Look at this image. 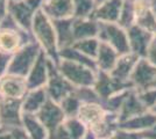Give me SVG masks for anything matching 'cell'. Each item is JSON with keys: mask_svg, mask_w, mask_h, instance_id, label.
Segmentation results:
<instances>
[{"mask_svg": "<svg viewBox=\"0 0 156 139\" xmlns=\"http://www.w3.org/2000/svg\"><path fill=\"white\" fill-rule=\"evenodd\" d=\"M147 1H150V0H147Z\"/></svg>", "mask_w": 156, "mask_h": 139, "instance_id": "f6af8a7d", "label": "cell"}, {"mask_svg": "<svg viewBox=\"0 0 156 139\" xmlns=\"http://www.w3.org/2000/svg\"><path fill=\"white\" fill-rule=\"evenodd\" d=\"M156 125V115L151 111H147L141 114L139 116H135L133 118H129L124 122H120L118 129H121L125 131L130 132H143L150 127Z\"/></svg>", "mask_w": 156, "mask_h": 139, "instance_id": "7402d4cb", "label": "cell"}, {"mask_svg": "<svg viewBox=\"0 0 156 139\" xmlns=\"http://www.w3.org/2000/svg\"><path fill=\"white\" fill-rule=\"evenodd\" d=\"M9 0H0V21L8 14Z\"/></svg>", "mask_w": 156, "mask_h": 139, "instance_id": "74e56055", "label": "cell"}, {"mask_svg": "<svg viewBox=\"0 0 156 139\" xmlns=\"http://www.w3.org/2000/svg\"><path fill=\"white\" fill-rule=\"evenodd\" d=\"M11 57H12V55L0 52V78L4 77L8 72V67H9V63H11Z\"/></svg>", "mask_w": 156, "mask_h": 139, "instance_id": "e575fe53", "label": "cell"}, {"mask_svg": "<svg viewBox=\"0 0 156 139\" xmlns=\"http://www.w3.org/2000/svg\"><path fill=\"white\" fill-rule=\"evenodd\" d=\"M18 1H22V0H9V2H18Z\"/></svg>", "mask_w": 156, "mask_h": 139, "instance_id": "7bdbcfd3", "label": "cell"}, {"mask_svg": "<svg viewBox=\"0 0 156 139\" xmlns=\"http://www.w3.org/2000/svg\"><path fill=\"white\" fill-rule=\"evenodd\" d=\"M49 100L47 94L46 87L44 88H37V89H29L25 98L22 99V111L23 114H30L36 115L40 109L46 104Z\"/></svg>", "mask_w": 156, "mask_h": 139, "instance_id": "603a6c76", "label": "cell"}, {"mask_svg": "<svg viewBox=\"0 0 156 139\" xmlns=\"http://www.w3.org/2000/svg\"><path fill=\"white\" fill-rule=\"evenodd\" d=\"M142 139H156V125L141 132Z\"/></svg>", "mask_w": 156, "mask_h": 139, "instance_id": "f35d334b", "label": "cell"}, {"mask_svg": "<svg viewBox=\"0 0 156 139\" xmlns=\"http://www.w3.org/2000/svg\"><path fill=\"white\" fill-rule=\"evenodd\" d=\"M93 88L103 102V101L107 100L108 98L115 95L118 93L133 89V86L130 82H122L120 80L113 78L110 73L98 71Z\"/></svg>", "mask_w": 156, "mask_h": 139, "instance_id": "ba28073f", "label": "cell"}, {"mask_svg": "<svg viewBox=\"0 0 156 139\" xmlns=\"http://www.w3.org/2000/svg\"><path fill=\"white\" fill-rule=\"evenodd\" d=\"M153 87L156 88V77H155V80H154V82H153Z\"/></svg>", "mask_w": 156, "mask_h": 139, "instance_id": "b9f144b4", "label": "cell"}, {"mask_svg": "<svg viewBox=\"0 0 156 139\" xmlns=\"http://www.w3.org/2000/svg\"><path fill=\"white\" fill-rule=\"evenodd\" d=\"M72 31L75 41L87 40L98 37L99 33V22L93 18H73Z\"/></svg>", "mask_w": 156, "mask_h": 139, "instance_id": "44dd1931", "label": "cell"}, {"mask_svg": "<svg viewBox=\"0 0 156 139\" xmlns=\"http://www.w3.org/2000/svg\"><path fill=\"white\" fill-rule=\"evenodd\" d=\"M111 139H113V138H111Z\"/></svg>", "mask_w": 156, "mask_h": 139, "instance_id": "7dc6e473", "label": "cell"}, {"mask_svg": "<svg viewBox=\"0 0 156 139\" xmlns=\"http://www.w3.org/2000/svg\"><path fill=\"white\" fill-rule=\"evenodd\" d=\"M75 87L61 74L57 63L49 58V74L46 85V91L48 98L55 102L59 103L65 96L71 94Z\"/></svg>", "mask_w": 156, "mask_h": 139, "instance_id": "52a82bcc", "label": "cell"}, {"mask_svg": "<svg viewBox=\"0 0 156 139\" xmlns=\"http://www.w3.org/2000/svg\"><path fill=\"white\" fill-rule=\"evenodd\" d=\"M148 110L146 109V107L142 104V102L139 99L136 91L132 89L129 91V93L127 94L126 99H125L122 106L120 108L119 113H118V119L119 123L124 122L129 118H133L135 116H139L141 114L147 113Z\"/></svg>", "mask_w": 156, "mask_h": 139, "instance_id": "ffe728a7", "label": "cell"}, {"mask_svg": "<svg viewBox=\"0 0 156 139\" xmlns=\"http://www.w3.org/2000/svg\"><path fill=\"white\" fill-rule=\"evenodd\" d=\"M149 5H150L151 11H153V13L155 14V16H156V0H150Z\"/></svg>", "mask_w": 156, "mask_h": 139, "instance_id": "ab89813d", "label": "cell"}, {"mask_svg": "<svg viewBox=\"0 0 156 139\" xmlns=\"http://www.w3.org/2000/svg\"><path fill=\"white\" fill-rule=\"evenodd\" d=\"M135 25L156 36V16L150 8L149 1L134 0Z\"/></svg>", "mask_w": 156, "mask_h": 139, "instance_id": "e0dca14e", "label": "cell"}, {"mask_svg": "<svg viewBox=\"0 0 156 139\" xmlns=\"http://www.w3.org/2000/svg\"><path fill=\"white\" fill-rule=\"evenodd\" d=\"M112 138L113 139H142V136H141L140 132H130V131H125V130H121V129H118Z\"/></svg>", "mask_w": 156, "mask_h": 139, "instance_id": "836d02e7", "label": "cell"}, {"mask_svg": "<svg viewBox=\"0 0 156 139\" xmlns=\"http://www.w3.org/2000/svg\"><path fill=\"white\" fill-rule=\"evenodd\" d=\"M58 57L59 59L70 60V61H73V63H77V64H80V65L90 67V68H92V70H94V71L98 72L97 65H96L94 59H92L89 56H86L83 52H80L73 45L59 50Z\"/></svg>", "mask_w": 156, "mask_h": 139, "instance_id": "4316f807", "label": "cell"}, {"mask_svg": "<svg viewBox=\"0 0 156 139\" xmlns=\"http://www.w3.org/2000/svg\"><path fill=\"white\" fill-rule=\"evenodd\" d=\"M42 11L52 21L73 18L72 0H44Z\"/></svg>", "mask_w": 156, "mask_h": 139, "instance_id": "ac0fdd59", "label": "cell"}, {"mask_svg": "<svg viewBox=\"0 0 156 139\" xmlns=\"http://www.w3.org/2000/svg\"><path fill=\"white\" fill-rule=\"evenodd\" d=\"M28 91L26 78L11 73L0 78V99L22 100Z\"/></svg>", "mask_w": 156, "mask_h": 139, "instance_id": "30bf717a", "label": "cell"}, {"mask_svg": "<svg viewBox=\"0 0 156 139\" xmlns=\"http://www.w3.org/2000/svg\"><path fill=\"white\" fill-rule=\"evenodd\" d=\"M104 1H106V0H96V4H101V2H104Z\"/></svg>", "mask_w": 156, "mask_h": 139, "instance_id": "60d3db41", "label": "cell"}, {"mask_svg": "<svg viewBox=\"0 0 156 139\" xmlns=\"http://www.w3.org/2000/svg\"><path fill=\"white\" fill-rule=\"evenodd\" d=\"M57 67L61 74L75 88L93 87L96 82L97 71L92 70L90 67L65 59H59L57 61Z\"/></svg>", "mask_w": 156, "mask_h": 139, "instance_id": "3957f363", "label": "cell"}, {"mask_svg": "<svg viewBox=\"0 0 156 139\" xmlns=\"http://www.w3.org/2000/svg\"><path fill=\"white\" fill-rule=\"evenodd\" d=\"M22 100L0 99V126L11 130L22 126Z\"/></svg>", "mask_w": 156, "mask_h": 139, "instance_id": "9c48e42d", "label": "cell"}, {"mask_svg": "<svg viewBox=\"0 0 156 139\" xmlns=\"http://www.w3.org/2000/svg\"><path fill=\"white\" fill-rule=\"evenodd\" d=\"M73 18H91L97 6L96 0H72Z\"/></svg>", "mask_w": 156, "mask_h": 139, "instance_id": "f546056e", "label": "cell"}, {"mask_svg": "<svg viewBox=\"0 0 156 139\" xmlns=\"http://www.w3.org/2000/svg\"><path fill=\"white\" fill-rule=\"evenodd\" d=\"M124 0H106L98 4L92 16L99 23H118Z\"/></svg>", "mask_w": 156, "mask_h": 139, "instance_id": "2e32d148", "label": "cell"}, {"mask_svg": "<svg viewBox=\"0 0 156 139\" xmlns=\"http://www.w3.org/2000/svg\"><path fill=\"white\" fill-rule=\"evenodd\" d=\"M108 111L103 103H82L77 118L84 124L87 130L97 127L107 116Z\"/></svg>", "mask_w": 156, "mask_h": 139, "instance_id": "9a60e30c", "label": "cell"}, {"mask_svg": "<svg viewBox=\"0 0 156 139\" xmlns=\"http://www.w3.org/2000/svg\"><path fill=\"white\" fill-rule=\"evenodd\" d=\"M151 113H154L156 115V106L154 107V109H153V110H151Z\"/></svg>", "mask_w": 156, "mask_h": 139, "instance_id": "ee69618b", "label": "cell"}, {"mask_svg": "<svg viewBox=\"0 0 156 139\" xmlns=\"http://www.w3.org/2000/svg\"><path fill=\"white\" fill-rule=\"evenodd\" d=\"M43 2L44 0H22L18 2H9L8 14L21 28L30 31L33 21L36 14L42 9Z\"/></svg>", "mask_w": 156, "mask_h": 139, "instance_id": "5b68a950", "label": "cell"}, {"mask_svg": "<svg viewBox=\"0 0 156 139\" xmlns=\"http://www.w3.org/2000/svg\"><path fill=\"white\" fill-rule=\"evenodd\" d=\"M32 41L30 31L21 28L9 14L0 21V52L13 55Z\"/></svg>", "mask_w": 156, "mask_h": 139, "instance_id": "7a4b0ae2", "label": "cell"}, {"mask_svg": "<svg viewBox=\"0 0 156 139\" xmlns=\"http://www.w3.org/2000/svg\"><path fill=\"white\" fill-rule=\"evenodd\" d=\"M22 127L30 139H49V132L35 115L23 114Z\"/></svg>", "mask_w": 156, "mask_h": 139, "instance_id": "484cf974", "label": "cell"}, {"mask_svg": "<svg viewBox=\"0 0 156 139\" xmlns=\"http://www.w3.org/2000/svg\"><path fill=\"white\" fill-rule=\"evenodd\" d=\"M156 77V67L153 66L146 58H140L130 75V84L133 89L141 92L153 87Z\"/></svg>", "mask_w": 156, "mask_h": 139, "instance_id": "8fae6325", "label": "cell"}, {"mask_svg": "<svg viewBox=\"0 0 156 139\" xmlns=\"http://www.w3.org/2000/svg\"><path fill=\"white\" fill-rule=\"evenodd\" d=\"M49 74V58L43 51L40 53L36 63L26 77V82L28 89L44 88L48 81Z\"/></svg>", "mask_w": 156, "mask_h": 139, "instance_id": "5bb4252c", "label": "cell"}, {"mask_svg": "<svg viewBox=\"0 0 156 139\" xmlns=\"http://www.w3.org/2000/svg\"><path fill=\"white\" fill-rule=\"evenodd\" d=\"M73 46L80 52H83L84 55L89 56L90 58L94 59L98 53V50H99V46H100V41L98 40V37L77 41V42H75Z\"/></svg>", "mask_w": 156, "mask_h": 139, "instance_id": "4dcf8cb0", "label": "cell"}, {"mask_svg": "<svg viewBox=\"0 0 156 139\" xmlns=\"http://www.w3.org/2000/svg\"><path fill=\"white\" fill-rule=\"evenodd\" d=\"M39 121L44 125L49 136L51 134L57 127H58L63 122L65 121V115L62 110V108L59 106V103L52 101V100H48L46 104L40 109V111L35 115Z\"/></svg>", "mask_w": 156, "mask_h": 139, "instance_id": "7c38bea8", "label": "cell"}, {"mask_svg": "<svg viewBox=\"0 0 156 139\" xmlns=\"http://www.w3.org/2000/svg\"><path fill=\"white\" fill-rule=\"evenodd\" d=\"M98 40L113 48L119 55L129 52L127 30L118 23H99Z\"/></svg>", "mask_w": 156, "mask_h": 139, "instance_id": "8992f818", "label": "cell"}, {"mask_svg": "<svg viewBox=\"0 0 156 139\" xmlns=\"http://www.w3.org/2000/svg\"><path fill=\"white\" fill-rule=\"evenodd\" d=\"M144 58L149 61L153 66L156 67V40H154L151 42V44L149 45Z\"/></svg>", "mask_w": 156, "mask_h": 139, "instance_id": "d590c367", "label": "cell"}, {"mask_svg": "<svg viewBox=\"0 0 156 139\" xmlns=\"http://www.w3.org/2000/svg\"><path fill=\"white\" fill-rule=\"evenodd\" d=\"M139 99L142 102V104L146 107L148 111H151L156 106V88L150 87L148 89H144L141 92H136Z\"/></svg>", "mask_w": 156, "mask_h": 139, "instance_id": "d6a6232c", "label": "cell"}, {"mask_svg": "<svg viewBox=\"0 0 156 139\" xmlns=\"http://www.w3.org/2000/svg\"><path fill=\"white\" fill-rule=\"evenodd\" d=\"M30 34L33 36V40L39 44L41 50L47 55V57L57 63L59 60V49L54 22L50 18L47 16L42 9L36 14L33 21Z\"/></svg>", "mask_w": 156, "mask_h": 139, "instance_id": "6da1fadb", "label": "cell"}, {"mask_svg": "<svg viewBox=\"0 0 156 139\" xmlns=\"http://www.w3.org/2000/svg\"><path fill=\"white\" fill-rule=\"evenodd\" d=\"M54 27L56 31V38H57V44L58 49H65L75 44V37H73V31H72V19H63V20H54Z\"/></svg>", "mask_w": 156, "mask_h": 139, "instance_id": "d4e9b609", "label": "cell"}, {"mask_svg": "<svg viewBox=\"0 0 156 139\" xmlns=\"http://www.w3.org/2000/svg\"><path fill=\"white\" fill-rule=\"evenodd\" d=\"M118 25L124 29H129L135 25V8H134V0H124L119 15Z\"/></svg>", "mask_w": 156, "mask_h": 139, "instance_id": "83f0119b", "label": "cell"}, {"mask_svg": "<svg viewBox=\"0 0 156 139\" xmlns=\"http://www.w3.org/2000/svg\"><path fill=\"white\" fill-rule=\"evenodd\" d=\"M75 94L82 103H101V100L98 96L97 92L94 91L93 87H80L75 88Z\"/></svg>", "mask_w": 156, "mask_h": 139, "instance_id": "1f68e13d", "label": "cell"}, {"mask_svg": "<svg viewBox=\"0 0 156 139\" xmlns=\"http://www.w3.org/2000/svg\"><path fill=\"white\" fill-rule=\"evenodd\" d=\"M119 56L120 55L113 48H111L110 45L100 42L99 50H98L97 56L94 58L96 65H97V70L99 72L110 73L113 70L114 65H115Z\"/></svg>", "mask_w": 156, "mask_h": 139, "instance_id": "cb8c5ba5", "label": "cell"}, {"mask_svg": "<svg viewBox=\"0 0 156 139\" xmlns=\"http://www.w3.org/2000/svg\"><path fill=\"white\" fill-rule=\"evenodd\" d=\"M139 59L140 58L132 52L120 55L110 74L113 78L120 80L122 82H130V75H132L133 70L137 64Z\"/></svg>", "mask_w": 156, "mask_h": 139, "instance_id": "d6986e66", "label": "cell"}, {"mask_svg": "<svg viewBox=\"0 0 156 139\" xmlns=\"http://www.w3.org/2000/svg\"><path fill=\"white\" fill-rule=\"evenodd\" d=\"M155 40H156V36H155Z\"/></svg>", "mask_w": 156, "mask_h": 139, "instance_id": "bcb514c9", "label": "cell"}, {"mask_svg": "<svg viewBox=\"0 0 156 139\" xmlns=\"http://www.w3.org/2000/svg\"><path fill=\"white\" fill-rule=\"evenodd\" d=\"M41 52L42 50L39 44L35 41H32L30 43L22 46L16 52L12 55L7 73L26 78L27 74L34 66V64L36 63Z\"/></svg>", "mask_w": 156, "mask_h": 139, "instance_id": "277c9868", "label": "cell"}, {"mask_svg": "<svg viewBox=\"0 0 156 139\" xmlns=\"http://www.w3.org/2000/svg\"><path fill=\"white\" fill-rule=\"evenodd\" d=\"M127 37H128L129 52L137 56L139 58H144L149 45L155 40V36L153 34L148 33L147 30L137 27L136 25L127 29Z\"/></svg>", "mask_w": 156, "mask_h": 139, "instance_id": "4fadbf2b", "label": "cell"}, {"mask_svg": "<svg viewBox=\"0 0 156 139\" xmlns=\"http://www.w3.org/2000/svg\"><path fill=\"white\" fill-rule=\"evenodd\" d=\"M59 106L62 108V110H63L66 118H73V117L78 116L79 109H80V106H82V101L78 99L75 92H72L71 94L65 96L64 99L59 102Z\"/></svg>", "mask_w": 156, "mask_h": 139, "instance_id": "f1b7e54d", "label": "cell"}, {"mask_svg": "<svg viewBox=\"0 0 156 139\" xmlns=\"http://www.w3.org/2000/svg\"><path fill=\"white\" fill-rule=\"evenodd\" d=\"M11 133L13 136V139H30L22 126H18V127L11 129Z\"/></svg>", "mask_w": 156, "mask_h": 139, "instance_id": "8d00e7d4", "label": "cell"}]
</instances>
